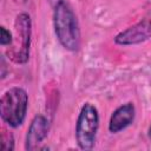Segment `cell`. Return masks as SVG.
Here are the masks:
<instances>
[{
	"label": "cell",
	"instance_id": "1",
	"mask_svg": "<svg viewBox=\"0 0 151 151\" xmlns=\"http://www.w3.org/2000/svg\"><path fill=\"white\" fill-rule=\"evenodd\" d=\"M53 28L60 45L71 52L80 47V29L77 17L67 2H61L53 8Z\"/></svg>",
	"mask_w": 151,
	"mask_h": 151
},
{
	"label": "cell",
	"instance_id": "2",
	"mask_svg": "<svg viewBox=\"0 0 151 151\" xmlns=\"http://www.w3.org/2000/svg\"><path fill=\"white\" fill-rule=\"evenodd\" d=\"M27 109L28 94L22 87H11L0 99L1 119L11 127H19L24 123Z\"/></svg>",
	"mask_w": 151,
	"mask_h": 151
},
{
	"label": "cell",
	"instance_id": "3",
	"mask_svg": "<svg viewBox=\"0 0 151 151\" xmlns=\"http://www.w3.org/2000/svg\"><path fill=\"white\" fill-rule=\"evenodd\" d=\"M32 37V21L29 14L21 12L14 20V35L13 44L6 51L9 60L15 64H26L29 58Z\"/></svg>",
	"mask_w": 151,
	"mask_h": 151
},
{
	"label": "cell",
	"instance_id": "4",
	"mask_svg": "<svg viewBox=\"0 0 151 151\" xmlns=\"http://www.w3.org/2000/svg\"><path fill=\"white\" fill-rule=\"evenodd\" d=\"M99 129V113L91 103H85L78 114L76 124V139L81 150H91L96 144Z\"/></svg>",
	"mask_w": 151,
	"mask_h": 151
},
{
	"label": "cell",
	"instance_id": "5",
	"mask_svg": "<svg viewBox=\"0 0 151 151\" xmlns=\"http://www.w3.org/2000/svg\"><path fill=\"white\" fill-rule=\"evenodd\" d=\"M151 38V11L137 24L129 26L114 37V42L119 46H131L142 44Z\"/></svg>",
	"mask_w": 151,
	"mask_h": 151
},
{
	"label": "cell",
	"instance_id": "6",
	"mask_svg": "<svg viewBox=\"0 0 151 151\" xmlns=\"http://www.w3.org/2000/svg\"><path fill=\"white\" fill-rule=\"evenodd\" d=\"M48 119L38 114L35 116L27 130L26 139H25V149L26 150H35L39 147V145L44 142V139L47 137L48 133Z\"/></svg>",
	"mask_w": 151,
	"mask_h": 151
},
{
	"label": "cell",
	"instance_id": "7",
	"mask_svg": "<svg viewBox=\"0 0 151 151\" xmlns=\"http://www.w3.org/2000/svg\"><path fill=\"white\" fill-rule=\"evenodd\" d=\"M136 117V107L133 103L129 101L117 107L109 120V131L111 133H118L130 126Z\"/></svg>",
	"mask_w": 151,
	"mask_h": 151
},
{
	"label": "cell",
	"instance_id": "8",
	"mask_svg": "<svg viewBox=\"0 0 151 151\" xmlns=\"http://www.w3.org/2000/svg\"><path fill=\"white\" fill-rule=\"evenodd\" d=\"M1 147L6 151H12L14 149V138L11 131L6 130L5 127L1 129Z\"/></svg>",
	"mask_w": 151,
	"mask_h": 151
},
{
	"label": "cell",
	"instance_id": "9",
	"mask_svg": "<svg viewBox=\"0 0 151 151\" xmlns=\"http://www.w3.org/2000/svg\"><path fill=\"white\" fill-rule=\"evenodd\" d=\"M0 44L1 46H11L13 44V35L5 26L0 27Z\"/></svg>",
	"mask_w": 151,
	"mask_h": 151
},
{
	"label": "cell",
	"instance_id": "10",
	"mask_svg": "<svg viewBox=\"0 0 151 151\" xmlns=\"http://www.w3.org/2000/svg\"><path fill=\"white\" fill-rule=\"evenodd\" d=\"M65 0H47V2L50 4V6L52 7V8H54L55 6H58L59 4H61V2H64Z\"/></svg>",
	"mask_w": 151,
	"mask_h": 151
},
{
	"label": "cell",
	"instance_id": "11",
	"mask_svg": "<svg viewBox=\"0 0 151 151\" xmlns=\"http://www.w3.org/2000/svg\"><path fill=\"white\" fill-rule=\"evenodd\" d=\"M1 66H2V72H1V77H2V78H5V74H6V73H5V67H6V66H5V58H4V57L1 58Z\"/></svg>",
	"mask_w": 151,
	"mask_h": 151
},
{
	"label": "cell",
	"instance_id": "12",
	"mask_svg": "<svg viewBox=\"0 0 151 151\" xmlns=\"http://www.w3.org/2000/svg\"><path fill=\"white\" fill-rule=\"evenodd\" d=\"M15 4H25V2H27V0H13Z\"/></svg>",
	"mask_w": 151,
	"mask_h": 151
},
{
	"label": "cell",
	"instance_id": "13",
	"mask_svg": "<svg viewBox=\"0 0 151 151\" xmlns=\"http://www.w3.org/2000/svg\"><path fill=\"white\" fill-rule=\"evenodd\" d=\"M147 136L151 139V123H150V126H149V130H147Z\"/></svg>",
	"mask_w": 151,
	"mask_h": 151
}]
</instances>
